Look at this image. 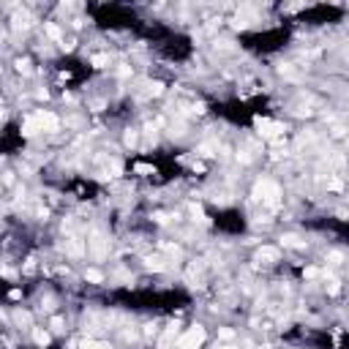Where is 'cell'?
Masks as SVG:
<instances>
[{
    "label": "cell",
    "mask_w": 349,
    "mask_h": 349,
    "mask_svg": "<svg viewBox=\"0 0 349 349\" xmlns=\"http://www.w3.org/2000/svg\"><path fill=\"white\" fill-rule=\"evenodd\" d=\"M202 341H205V327L194 325V327H189V330H186V333L178 338V346H180V349H197V346H202Z\"/></svg>",
    "instance_id": "1"
},
{
    "label": "cell",
    "mask_w": 349,
    "mask_h": 349,
    "mask_svg": "<svg viewBox=\"0 0 349 349\" xmlns=\"http://www.w3.org/2000/svg\"><path fill=\"white\" fill-rule=\"evenodd\" d=\"M257 257H259V259H265V265H273V262H278V248H273V246H262Z\"/></svg>",
    "instance_id": "2"
},
{
    "label": "cell",
    "mask_w": 349,
    "mask_h": 349,
    "mask_svg": "<svg viewBox=\"0 0 349 349\" xmlns=\"http://www.w3.org/2000/svg\"><path fill=\"white\" fill-rule=\"evenodd\" d=\"M33 338H36V344H39V346H47V344H49L47 330H41V327H36V330H33Z\"/></svg>",
    "instance_id": "3"
},
{
    "label": "cell",
    "mask_w": 349,
    "mask_h": 349,
    "mask_svg": "<svg viewBox=\"0 0 349 349\" xmlns=\"http://www.w3.org/2000/svg\"><path fill=\"white\" fill-rule=\"evenodd\" d=\"M85 281L101 284V281H104V276H101V273H98V270H87V273H85Z\"/></svg>",
    "instance_id": "4"
},
{
    "label": "cell",
    "mask_w": 349,
    "mask_h": 349,
    "mask_svg": "<svg viewBox=\"0 0 349 349\" xmlns=\"http://www.w3.org/2000/svg\"><path fill=\"white\" fill-rule=\"evenodd\" d=\"M82 349H112L109 344H104V341H85Z\"/></svg>",
    "instance_id": "5"
}]
</instances>
